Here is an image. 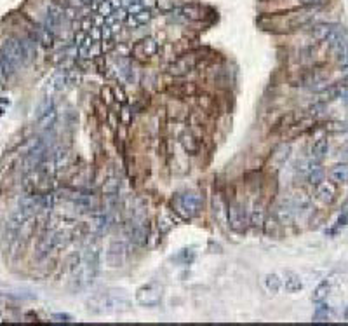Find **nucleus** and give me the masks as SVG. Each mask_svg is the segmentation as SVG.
<instances>
[{
	"label": "nucleus",
	"instance_id": "cd10ccee",
	"mask_svg": "<svg viewBox=\"0 0 348 326\" xmlns=\"http://www.w3.org/2000/svg\"><path fill=\"white\" fill-rule=\"evenodd\" d=\"M119 189H120L119 178H115V177L108 178V180L105 182V185H103L105 197H108V199H112V197H117V194H119Z\"/></svg>",
	"mask_w": 348,
	"mask_h": 326
},
{
	"label": "nucleus",
	"instance_id": "f03ea898",
	"mask_svg": "<svg viewBox=\"0 0 348 326\" xmlns=\"http://www.w3.org/2000/svg\"><path fill=\"white\" fill-rule=\"evenodd\" d=\"M87 307L94 314H115L129 310L131 302L124 290H108L91 296L87 300Z\"/></svg>",
	"mask_w": 348,
	"mask_h": 326
},
{
	"label": "nucleus",
	"instance_id": "a18cd8bd",
	"mask_svg": "<svg viewBox=\"0 0 348 326\" xmlns=\"http://www.w3.org/2000/svg\"><path fill=\"white\" fill-rule=\"evenodd\" d=\"M339 84L343 86V89H348V77L346 79H343V82H339Z\"/></svg>",
	"mask_w": 348,
	"mask_h": 326
},
{
	"label": "nucleus",
	"instance_id": "4468645a",
	"mask_svg": "<svg viewBox=\"0 0 348 326\" xmlns=\"http://www.w3.org/2000/svg\"><path fill=\"white\" fill-rule=\"evenodd\" d=\"M294 218H296V208L291 201L278 204L275 210V222L278 225H291L294 222Z\"/></svg>",
	"mask_w": 348,
	"mask_h": 326
},
{
	"label": "nucleus",
	"instance_id": "f257e3e1",
	"mask_svg": "<svg viewBox=\"0 0 348 326\" xmlns=\"http://www.w3.org/2000/svg\"><path fill=\"white\" fill-rule=\"evenodd\" d=\"M313 20V7H298L291 13L275 14V16H265L259 20L265 30L272 32H294L310 25Z\"/></svg>",
	"mask_w": 348,
	"mask_h": 326
},
{
	"label": "nucleus",
	"instance_id": "5701e85b",
	"mask_svg": "<svg viewBox=\"0 0 348 326\" xmlns=\"http://www.w3.org/2000/svg\"><path fill=\"white\" fill-rule=\"evenodd\" d=\"M58 120V110L56 107H51L46 113L39 117V127L40 129H53Z\"/></svg>",
	"mask_w": 348,
	"mask_h": 326
},
{
	"label": "nucleus",
	"instance_id": "c756f323",
	"mask_svg": "<svg viewBox=\"0 0 348 326\" xmlns=\"http://www.w3.org/2000/svg\"><path fill=\"white\" fill-rule=\"evenodd\" d=\"M329 316H331V307L324 302H318L317 309L313 312V321L315 323H324V321L329 319Z\"/></svg>",
	"mask_w": 348,
	"mask_h": 326
},
{
	"label": "nucleus",
	"instance_id": "39448f33",
	"mask_svg": "<svg viewBox=\"0 0 348 326\" xmlns=\"http://www.w3.org/2000/svg\"><path fill=\"white\" fill-rule=\"evenodd\" d=\"M98 267H100V253L96 248H87L82 255L79 269H77V281H80L82 284L93 281L98 272Z\"/></svg>",
	"mask_w": 348,
	"mask_h": 326
},
{
	"label": "nucleus",
	"instance_id": "f3484780",
	"mask_svg": "<svg viewBox=\"0 0 348 326\" xmlns=\"http://www.w3.org/2000/svg\"><path fill=\"white\" fill-rule=\"evenodd\" d=\"M282 288L287 293H299L303 290V281L292 270H285L284 276H282Z\"/></svg>",
	"mask_w": 348,
	"mask_h": 326
},
{
	"label": "nucleus",
	"instance_id": "7ed1b4c3",
	"mask_svg": "<svg viewBox=\"0 0 348 326\" xmlns=\"http://www.w3.org/2000/svg\"><path fill=\"white\" fill-rule=\"evenodd\" d=\"M0 56L6 58L14 68L28 65L35 56L34 42L28 39H14L7 37L0 42Z\"/></svg>",
	"mask_w": 348,
	"mask_h": 326
},
{
	"label": "nucleus",
	"instance_id": "6ab92c4d",
	"mask_svg": "<svg viewBox=\"0 0 348 326\" xmlns=\"http://www.w3.org/2000/svg\"><path fill=\"white\" fill-rule=\"evenodd\" d=\"M174 13H178L179 16H183L188 21H200L204 18V9L195 4H188V6H183L179 9H176Z\"/></svg>",
	"mask_w": 348,
	"mask_h": 326
},
{
	"label": "nucleus",
	"instance_id": "bb28decb",
	"mask_svg": "<svg viewBox=\"0 0 348 326\" xmlns=\"http://www.w3.org/2000/svg\"><path fill=\"white\" fill-rule=\"evenodd\" d=\"M249 218H251V223H252V225H258V227L265 225V218H266L265 208H263L261 204L256 203L254 208H252V211H251V215H249Z\"/></svg>",
	"mask_w": 348,
	"mask_h": 326
},
{
	"label": "nucleus",
	"instance_id": "4be33fe9",
	"mask_svg": "<svg viewBox=\"0 0 348 326\" xmlns=\"http://www.w3.org/2000/svg\"><path fill=\"white\" fill-rule=\"evenodd\" d=\"M179 141H181L183 148H185L188 153H197V152H199V148H200V141L197 140L195 136H193L192 131H188V129L183 131L181 136H179Z\"/></svg>",
	"mask_w": 348,
	"mask_h": 326
},
{
	"label": "nucleus",
	"instance_id": "79ce46f5",
	"mask_svg": "<svg viewBox=\"0 0 348 326\" xmlns=\"http://www.w3.org/2000/svg\"><path fill=\"white\" fill-rule=\"evenodd\" d=\"M127 112H129V110H127V108H124V112H122V117H124V122H126V124H129V113H127Z\"/></svg>",
	"mask_w": 348,
	"mask_h": 326
},
{
	"label": "nucleus",
	"instance_id": "58836bf2",
	"mask_svg": "<svg viewBox=\"0 0 348 326\" xmlns=\"http://www.w3.org/2000/svg\"><path fill=\"white\" fill-rule=\"evenodd\" d=\"M101 96H103V100H106V103H112V101L115 100L112 87H103V89H101Z\"/></svg>",
	"mask_w": 348,
	"mask_h": 326
},
{
	"label": "nucleus",
	"instance_id": "e433bc0d",
	"mask_svg": "<svg viewBox=\"0 0 348 326\" xmlns=\"http://www.w3.org/2000/svg\"><path fill=\"white\" fill-rule=\"evenodd\" d=\"M346 225H348V210L343 211V213L338 217V220H336V225H334V230H332V232H336V230L343 229V227H346Z\"/></svg>",
	"mask_w": 348,
	"mask_h": 326
},
{
	"label": "nucleus",
	"instance_id": "f8f14e48",
	"mask_svg": "<svg viewBox=\"0 0 348 326\" xmlns=\"http://www.w3.org/2000/svg\"><path fill=\"white\" fill-rule=\"evenodd\" d=\"M63 18H65L63 7L56 6V4H51V6L47 7L46 23H44V27H46L47 30L53 32V34H56L58 28H60V25H61V21H63Z\"/></svg>",
	"mask_w": 348,
	"mask_h": 326
},
{
	"label": "nucleus",
	"instance_id": "49530a36",
	"mask_svg": "<svg viewBox=\"0 0 348 326\" xmlns=\"http://www.w3.org/2000/svg\"><path fill=\"white\" fill-rule=\"evenodd\" d=\"M345 317H346V319H348V310H346V314H345Z\"/></svg>",
	"mask_w": 348,
	"mask_h": 326
},
{
	"label": "nucleus",
	"instance_id": "412c9836",
	"mask_svg": "<svg viewBox=\"0 0 348 326\" xmlns=\"http://www.w3.org/2000/svg\"><path fill=\"white\" fill-rule=\"evenodd\" d=\"M152 18H153L152 11H150L148 7H146V9L139 11L138 14H133V16H127L126 23L129 25L131 28H139V27H143V25L148 23V21L152 20Z\"/></svg>",
	"mask_w": 348,
	"mask_h": 326
},
{
	"label": "nucleus",
	"instance_id": "9d476101",
	"mask_svg": "<svg viewBox=\"0 0 348 326\" xmlns=\"http://www.w3.org/2000/svg\"><path fill=\"white\" fill-rule=\"evenodd\" d=\"M197 63H199V54L197 53H185L179 58H176L173 63L169 65L167 72L173 77H185L188 75L190 72H193L197 68Z\"/></svg>",
	"mask_w": 348,
	"mask_h": 326
},
{
	"label": "nucleus",
	"instance_id": "c9c22d12",
	"mask_svg": "<svg viewBox=\"0 0 348 326\" xmlns=\"http://www.w3.org/2000/svg\"><path fill=\"white\" fill-rule=\"evenodd\" d=\"M133 58L136 61H146L148 60V56H146V53H145V49H143V44H141V40H138L136 44L133 46Z\"/></svg>",
	"mask_w": 348,
	"mask_h": 326
},
{
	"label": "nucleus",
	"instance_id": "4c0bfd02",
	"mask_svg": "<svg viewBox=\"0 0 348 326\" xmlns=\"http://www.w3.org/2000/svg\"><path fill=\"white\" fill-rule=\"evenodd\" d=\"M112 89H113V96H115V100L120 101V103H126V101H127V96H126V93H124L122 87L117 86V87H112Z\"/></svg>",
	"mask_w": 348,
	"mask_h": 326
},
{
	"label": "nucleus",
	"instance_id": "0eeeda50",
	"mask_svg": "<svg viewBox=\"0 0 348 326\" xmlns=\"http://www.w3.org/2000/svg\"><path fill=\"white\" fill-rule=\"evenodd\" d=\"M164 296V288L160 283H146L143 286H139L136 290V302L141 307H157L162 302Z\"/></svg>",
	"mask_w": 348,
	"mask_h": 326
},
{
	"label": "nucleus",
	"instance_id": "f704fd0d",
	"mask_svg": "<svg viewBox=\"0 0 348 326\" xmlns=\"http://www.w3.org/2000/svg\"><path fill=\"white\" fill-rule=\"evenodd\" d=\"M39 40L40 42L44 44L46 47H49V46H53V42H54V34L51 30H47L46 27H42L39 30Z\"/></svg>",
	"mask_w": 348,
	"mask_h": 326
},
{
	"label": "nucleus",
	"instance_id": "1a4fd4ad",
	"mask_svg": "<svg viewBox=\"0 0 348 326\" xmlns=\"http://www.w3.org/2000/svg\"><path fill=\"white\" fill-rule=\"evenodd\" d=\"M228 213V225L233 232L237 234H244L247 230L249 223H251V218H249V213L245 210V206H242L240 203H232L226 210Z\"/></svg>",
	"mask_w": 348,
	"mask_h": 326
},
{
	"label": "nucleus",
	"instance_id": "c03bdc74",
	"mask_svg": "<svg viewBox=\"0 0 348 326\" xmlns=\"http://www.w3.org/2000/svg\"><path fill=\"white\" fill-rule=\"evenodd\" d=\"M343 157H345V160H348V141L343 145Z\"/></svg>",
	"mask_w": 348,
	"mask_h": 326
},
{
	"label": "nucleus",
	"instance_id": "b1692460",
	"mask_svg": "<svg viewBox=\"0 0 348 326\" xmlns=\"http://www.w3.org/2000/svg\"><path fill=\"white\" fill-rule=\"evenodd\" d=\"M331 290H332V283H331V281H329V279L322 281V283L318 284V286L313 290V293H312V300H313L315 303L324 302V300L329 296V293H331Z\"/></svg>",
	"mask_w": 348,
	"mask_h": 326
},
{
	"label": "nucleus",
	"instance_id": "2f4dec72",
	"mask_svg": "<svg viewBox=\"0 0 348 326\" xmlns=\"http://www.w3.org/2000/svg\"><path fill=\"white\" fill-rule=\"evenodd\" d=\"M174 222H176V218L173 217V215H169V213L162 215V217H159V230L162 234H167L176 225Z\"/></svg>",
	"mask_w": 348,
	"mask_h": 326
},
{
	"label": "nucleus",
	"instance_id": "a878e982",
	"mask_svg": "<svg viewBox=\"0 0 348 326\" xmlns=\"http://www.w3.org/2000/svg\"><path fill=\"white\" fill-rule=\"evenodd\" d=\"M289 155H291V146L282 143V145H278L275 148V152L272 153V160L277 166H284V164L287 162Z\"/></svg>",
	"mask_w": 348,
	"mask_h": 326
},
{
	"label": "nucleus",
	"instance_id": "dca6fc26",
	"mask_svg": "<svg viewBox=\"0 0 348 326\" xmlns=\"http://www.w3.org/2000/svg\"><path fill=\"white\" fill-rule=\"evenodd\" d=\"M327 152H329V140L325 136H320L313 141L312 148H310V159H312L313 164H320L327 157Z\"/></svg>",
	"mask_w": 348,
	"mask_h": 326
},
{
	"label": "nucleus",
	"instance_id": "aec40b11",
	"mask_svg": "<svg viewBox=\"0 0 348 326\" xmlns=\"http://www.w3.org/2000/svg\"><path fill=\"white\" fill-rule=\"evenodd\" d=\"M329 178L336 185H345V183H348V164L346 162L334 164L329 170Z\"/></svg>",
	"mask_w": 348,
	"mask_h": 326
},
{
	"label": "nucleus",
	"instance_id": "6e6552de",
	"mask_svg": "<svg viewBox=\"0 0 348 326\" xmlns=\"http://www.w3.org/2000/svg\"><path fill=\"white\" fill-rule=\"evenodd\" d=\"M310 35L317 42H327V44L334 42V40L341 39V37H346L343 27H339L338 23H315L310 28Z\"/></svg>",
	"mask_w": 348,
	"mask_h": 326
},
{
	"label": "nucleus",
	"instance_id": "ddd939ff",
	"mask_svg": "<svg viewBox=\"0 0 348 326\" xmlns=\"http://www.w3.org/2000/svg\"><path fill=\"white\" fill-rule=\"evenodd\" d=\"M127 234H129L131 241L138 246H143L148 241V225L145 222H133L127 227Z\"/></svg>",
	"mask_w": 348,
	"mask_h": 326
},
{
	"label": "nucleus",
	"instance_id": "423d86ee",
	"mask_svg": "<svg viewBox=\"0 0 348 326\" xmlns=\"http://www.w3.org/2000/svg\"><path fill=\"white\" fill-rule=\"evenodd\" d=\"M47 145L44 140H37L34 146L25 153L23 157V162H21V170L23 173H32V171L39 170L47 159Z\"/></svg>",
	"mask_w": 348,
	"mask_h": 326
},
{
	"label": "nucleus",
	"instance_id": "c85d7f7f",
	"mask_svg": "<svg viewBox=\"0 0 348 326\" xmlns=\"http://www.w3.org/2000/svg\"><path fill=\"white\" fill-rule=\"evenodd\" d=\"M193 260H195V251H193V248H185V250H181L176 256H173V262L181 263V265H190Z\"/></svg>",
	"mask_w": 348,
	"mask_h": 326
},
{
	"label": "nucleus",
	"instance_id": "7c9ffc66",
	"mask_svg": "<svg viewBox=\"0 0 348 326\" xmlns=\"http://www.w3.org/2000/svg\"><path fill=\"white\" fill-rule=\"evenodd\" d=\"M141 44H143V49H145L146 56H148V60L152 56H155L157 51H159V42H157L153 37H145V39H141Z\"/></svg>",
	"mask_w": 348,
	"mask_h": 326
},
{
	"label": "nucleus",
	"instance_id": "20e7f679",
	"mask_svg": "<svg viewBox=\"0 0 348 326\" xmlns=\"http://www.w3.org/2000/svg\"><path fill=\"white\" fill-rule=\"evenodd\" d=\"M202 206H204V201L199 192H192V190H190V192L176 194L173 197L174 213H178L179 217L185 220L195 218L197 215L202 211Z\"/></svg>",
	"mask_w": 348,
	"mask_h": 326
},
{
	"label": "nucleus",
	"instance_id": "a211bd4d",
	"mask_svg": "<svg viewBox=\"0 0 348 326\" xmlns=\"http://www.w3.org/2000/svg\"><path fill=\"white\" fill-rule=\"evenodd\" d=\"M317 199L324 204H332L336 201V183L322 182L317 185Z\"/></svg>",
	"mask_w": 348,
	"mask_h": 326
},
{
	"label": "nucleus",
	"instance_id": "473e14b6",
	"mask_svg": "<svg viewBox=\"0 0 348 326\" xmlns=\"http://www.w3.org/2000/svg\"><path fill=\"white\" fill-rule=\"evenodd\" d=\"M155 6L160 13L164 14H169V13H174L176 9H179L176 0H155Z\"/></svg>",
	"mask_w": 348,
	"mask_h": 326
},
{
	"label": "nucleus",
	"instance_id": "37998d69",
	"mask_svg": "<svg viewBox=\"0 0 348 326\" xmlns=\"http://www.w3.org/2000/svg\"><path fill=\"white\" fill-rule=\"evenodd\" d=\"M341 98H343V103H345L346 107H348V89H345V91H343Z\"/></svg>",
	"mask_w": 348,
	"mask_h": 326
},
{
	"label": "nucleus",
	"instance_id": "a19ab883",
	"mask_svg": "<svg viewBox=\"0 0 348 326\" xmlns=\"http://www.w3.org/2000/svg\"><path fill=\"white\" fill-rule=\"evenodd\" d=\"M6 77H7V75H6V72H4V68L0 67V87H2V84H4V82H6Z\"/></svg>",
	"mask_w": 348,
	"mask_h": 326
},
{
	"label": "nucleus",
	"instance_id": "ea45409f",
	"mask_svg": "<svg viewBox=\"0 0 348 326\" xmlns=\"http://www.w3.org/2000/svg\"><path fill=\"white\" fill-rule=\"evenodd\" d=\"M54 319H58V321H72V316H68V314H54Z\"/></svg>",
	"mask_w": 348,
	"mask_h": 326
},
{
	"label": "nucleus",
	"instance_id": "393cba45",
	"mask_svg": "<svg viewBox=\"0 0 348 326\" xmlns=\"http://www.w3.org/2000/svg\"><path fill=\"white\" fill-rule=\"evenodd\" d=\"M263 283H265L266 291L272 293V295H277V293L280 291V288H282V279H280V276H278L277 272L266 274L265 279H263Z\"/></svg>",
	"mask_w": 348,
	"mask_h": 326
},
{
	"label": "nucleus",
	"instance_id": "72a5a7b5",
	"mask_svg": "<svg viewBox=\"0 0 348 326\" xmlns=\"http://www.w3.org/2000/svg\"><path fill=\"white\" fill-rule=\"evenodd\" d=\"M324 170H322V168H318V166H315V168H312V171H310V177H308V180H310V183H312V185H320L322 182H324Z\"/></svg>",
	"mask_w": 348,
	"mask_h": 326
},
{
	"label": "nucleus",
	"instance_id": "2eb2a0df",
	"mask_svg": "<svg viewBox=\"0 0 348 326\" xmlns=\"http://www.w3.org/2000/svg\"><path fill=\"white\" fill-rule=\"evenodd\" d=\"M68 82H70L68 72H65V70L56 72L49 80H47V94L53 96V94H56V93H61V91L67 87Z\"/></svg>",
	"mask_w": 348,
	"mask_h": 326
},
{
	"label": "nucleus",
	"instance_id": "9b49d317",
	"mask_svg": "<svg viewBox=\"0 0 348 326\" xmlns=\"http://www.w3.org/2000/svg\"><path fill=\"white\" fill-rule=\"evenodd\" d=\"M127 256V244L124 241H112L106 248L105 262L110 269H119L124 265Z\"/></svg>",
	"mask_w": 348,
	"mask_h": 326
}]
</instances>
